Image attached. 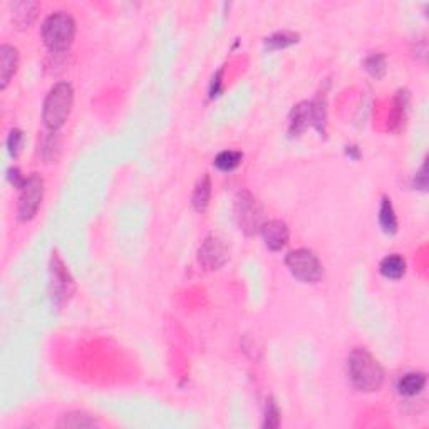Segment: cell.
<instances>
[{"label":"cell","mask_w":429,"mask_h":429,"mask_svg":"<svg viewBox=\"0 0 429 429\" xmlns=\"http://www.w3.org/2000/svg\"><path fill=\"white\" fill-rule=\"evenodd\" d=\"M347 376L352 387L360 392L379 391L384 384V369L364 347L352 349L347 358Z\"/></svg>","instance_id":"cell-1"},{"label":"cell","mask_w":429,"mask_h":429,"mask_svg":"<svg viewBox=\"0 0 429 429\" xmlns=\"http://www.w3.org/2000/svg\"><path fill=\"white\" fill-rule=\"evenodd\" d=\"M307 128H314L320 136L327 131V107L326 96L319 94L312 101L299 103L292 107L288 116V136H300Z\"/></svg>","instance_id":"cell-2"},{"label":"cell","mask_w":429,"mask_h":429,"mask_svg":"<svg viewBox=\"0 0 429 429\" xmlns=\"http://www.w3.org/2000/svg\"><path fill=\"white\" fill-rule=\"evenodd\" d=\"M72 103H74V89L69 82H58L51 87L42 107L44 126L51 133H58L69 118Z\"/></svg>","instance_id":"cell-3"},{"label":"cell","mask_w":429,"mask_h":429,"mask_svg":"<svg viewBox=\"0 0 429 429\" xmlns=\"http://www.w3.org/2000/svg\"><path fill=\"white\" fill-rule=\"evenodd\" d=\"M42 41L52 54L67 51L76 37V22L67 12L58 10L47 15L42 24Z\"/></svg>","instance_id":"cell-4"},{"label":"cell","mask_w":429,"mask_h":429,"mask_svg":"<svg viewBox=\"0 0 429 429\" xmlns=\"http://www.w3.org/2000/svg\"><path fill=\"white\" fill-rule=\"evenodd\" d=\"M286 265L288 272L304 283H317L324 277L322 263L308 248H297V250L288 252Z\"/></svg>","instance_id":"cell-5"},{"label":"cell","mask_w":429,"mask_h":429,"mask_svg":"<svg viewBox=\"0 0 429 429\" xmlns=\"http://www.w3.org/2000/svg\"><path fill=\"white\" fill-rule=\"evenodd\" d=\"M235 218L240 231L247 236L255 235L263 225L262 204L248 190H242L235 198Z\"/></svg>","instance_id":"cell-6"},{"label":"cell","mask_w":429,"mask_h":429,"mask_svg":"<svg viewBox=\"0 0 429 429\" xmlns=\"http://www.w3.org/2000/svg\"><path fill=\"white\" fill-rule=\"evenodd\" d=\"M44 198V180L37 173L26 178V183L19 190L17 216L21 222H30L37 215Z\"/></svg>","instance_id":"cell-7"},{"label":"cell","mask_w":429,"mask_h":429,"mask_svg":"<svg viewBox=\"0 0 429 429\" xmlns=\"http://www.w3.org/2000/svg\"><path fill=\"white\" fill-rule=\"evenodd\" d=\"M228 248L218 236H208L198 250V262L207 270H218L228 262Z\"/></svg>","instance_id":"cell-8"},{"label":"cell","mask_w":429,"mask_h":429,"mask_svg":"<svg viewBox=\"0 0 429 429\" xmlns=\"http://www.w3.org/2000/svg\"><path fill=\"white\" fill-rule=\"evenodd\" d=\"M51 274H52V282H51L52 299L55 300V304H61L64 300L69 299L72 292H74V283H72L69 272L66 270V267L62 265V262L58 259V256L52 259Z\"/></svg>","instance_id":"cell-9"},{"label":"cell","mask_w":429,"mask_h":429,"mask_svg":"<svg viewBox=\"0 0 429 429\" xmlns=\"http://www.w3.org/2000/svg\"><path fill=\"white\" fill-rule=\"evenodd\" d=\"M265 247L272 252H280L282 248L287 247L288 238H290V231L286 222L282 220H268L263 222L262 228H260Z\"/></svg>","instance_id":"cell-10"},{"label":"cell","mask_w":429,"mask_h":429,"mask_svg":"<svg viewBox=\"0 0 429 429\" xmlns=\"http://www.w3.org/2000/svg\"><path fill=\"white\" fill-rule=\"evenodd\" d=\"M19 67V51L14 46L3 44L0 47V87L6 89L10 79L17 72Z\"/></svg>","instance_id":"cell-11"},{"label":"cell","mask_w":429,"mask_h":429,"mask_svg":"<svg viewBox=\"0 0 429 429\" xmlns=\"http://www.w3.org/2000/svg\"><path fill=\"white\" fill-rule=\"evenodd\" d=\"M12 22L17 29H27L34 24L37 17L39 3L37 2H15L12 3Z\"/></svg>","instance_id":"cell-12"},{"label":"cell","mask_w":429,"mask_h":429,"mask_svg":"<svg viewBox=\"0 0 429 429\" xmlns=\"http://www.w3.org/2000/svg\"><path fill=\"white\" fill-rule=\"evenodd\" d=\"M426 380L428 379L424 372H408L403 378H399L396 389L404 398H414L426 387Z\"/></svg>","instance_id":"cell-13"},{"label":"cell","mask_w":429,"mask_h":429,"mask_svg":"<svg viewBox=\"0 0 429 429\" xmlns=\"http://www.w3.org/2000/svg\"><path fill=\"white\" fill-rule=\"evenodd\" d=\"M408 106H409V91L399 89L394 98V107H392L391 118H389V130L394 131V133H399V131L403 130L404 123H406Z\"/></svg>","instance_id":"cell-14"},{"label":"cell","mask_w":429,"mask_h":429,"mask_svg":"<svg viewBox=\"0 0 429 429\" xmlns=\"http://www.w3.org/2000/svg\"><path fill=\"white\" fill-rule=\"evenodd\" d=\"M210 198H211V180L210 175L204 173L195 184L193 195H191V204H193V208L198 211V213H203V211H207L208 204H210Z\"/></svg>","instance_id":"cell-15"},{"label":"cell","mask_w":429,"mask_h":429,"mask_svg":"<svg viewBox=\"0 0 429 429\" xmlns=\"http://www.w3.org/2000/svg\"><path fill=\"white\" fill-rule=\"evenodd\" d=\"M379 225L386 235L398 234V228H399L398 216H396V211H394V207H392L391 198H387V196H383V200H380Z\"/></svg>","instance_id":"cell-16"},{"label":"cell","mask_w":429,"mask_h":429,"mask_svg":"<svg viewBox=\"0 0 429 429\" xmlns=\"http://www.w3.org/2000/svg\"><path fill=\"white\" fill-rule=\"evenodd\" d=\"M380 275L389 280H399L406 274V260L398 254L384 256L379 263Z\"/></svg>","instance_id":"cell-17"},{"label":"cell","mask_w":429,"mask_h":429,"mask_svg":"<svg viewBox=\"0 0 429 429\" xmlns=\"http://www.w3.org/2000/svg\"><path fill=\"white\" fill-rule=\"evenodd\" d=\"M299 42V34L295 32H275L272 34L270 37H267L263 44H265V49L268 51H280V49H287V47L294 46V44Z\"/></svg>","instance_id":"cell-18"},{"label":"cell","mask_w":429,"mask_h":429,"mask_svg":"<svg viewBox=\"0 0 429 429\" xmlns=\"http://www.w3.org/2000/svg\"><path fill=\"white\" fill-rule=\"evenodd\" d=\"M362 66L374 79H383L387 71L386 55H384L383 52H371V54L364 59Z\"/></svg>","instance_id":"cell-19"},{"label":"cell","mask_w":429,"mask_h":429,"mask_svg":"<svg viewBox=\"0 0 429 429\" xmlns=\"http://www.w3.org/2000/svg\"><path fill=\"white\" fill-rule=\"evenodd\" d=\"M242 159H243V153H240V151L227 150V151H222V153L216 156L213 164L216 170L230 173V171L236 170V168L242 164Z\"/></svg>","instance_id":"cell-20"},{"label":"cell","mask_w":429,"mask_h":429,"mask_svg":"<svg viewBox=\"0 0 429 429\" xmlns=\"http://www.w3.org/2000/svg\"><path fill=\"white\" fill-rule=\"evenodd\" d=\"M59 426L62 428H92L96 426V421L84 412H69L64 414Z\"/></svg>","instance_id":"cell-21"},{"label":"cell","mask_w":429,"mask_h":429,"mask_svg":"<svg viewBox=\"0 0 429 429\" xmlns=\"http://www.w3.org/2000/svg\"><path fill=\"white\" fill-rule=\"evenodd\" d=\"M280 409L277 406L274 398H268L265 404V412H263V428L275 429L280 426Z\"/></svg>","instance_id":"cell-22"},{"label":"cell","mask_w":429,"mask_h":429,"mask_svg":"<svg viewBox=\"0 0 429 429\" xmlns=\"http://www.w3.org/2000/svg\"><path fill=\"white\" fill-rule=\"evenodd\" d=\"M24 143V133L17 128L10 130L9 136H7V150H9V155L12 158H17L19 153H21V148Z\"/></svg>","instance_id":"cell-23"},{"label":"cell","mask_w":429,"mask_h":429,"mask_svg":"<svg viewBox=\"0 0 429 429\" xmlns=\"http://www.w3.org/2000/svg\"><path fill=\"white\" fill-rule=\"evenodd\" d=\"M222 89H223V67H220V69L213 74V78H211L210 99L218 98V96L222 94Z\"/></svg>","instance_id":"cell-24"},{"label":"cell","mask_w":429,"mask_h":429,"mask_svg":"<svg viewBox=\"0 0 429 429\" xmlns=\"http://www.w3.org/2000/svg\"><path fill=\"white\" fill-rule=\"evenodd\" d=\"M7 178H9V182L14 184V188H17V190H21L22 184L26 183V176L21 173V170L15 166L9 168V171H7Z\"/></svg>","instance_id":"cell-25"},{"label":"cell","mask_w":429,"mask_h":429,"mask_svg":"<svg viewBox=\"0 0 429 429\" xmlns=\"http://www.w3.org/2000/svg\"><path fill=\"white\" fill-rule=\"evenodd\" d=\"M414 186L418 188L421 191H426L428 188V175H426V163H423V166H421V170L416 173L414 178Z\"/></svg>","instance_id":"cell-26"},{"label":"cell","mask_w":429,"mask_h":429,"mask_svg":"<svg viewBox=\"0 0 429 429\" xmlns=\"http://www.w3.org/2000/svg\"><path fill=\"white\" fill-rule=\"evenodd\" d=\"M346 155L349 156V158L356 159V161H358V159L360 158V151H359V148L356 146V144H351V146H346Z\"/></svg>","instance_id":"cell-27"}]
</instances>
